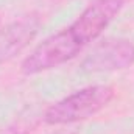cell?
I'll return each mask as SVG.
<instances>
[{"mask_svg": "<svg viewBox=\"0 0 134 134\" xmlns=\"http://www.w3.org/2000/svg\"><path fill=\"white\" fill-rule=\"evenodd\" d=\"M39 30V20L34 17H25L17 22L0 28V64L20 53Z\"/></svg>", "mask_w": 134, "mask_h": 134, "instance_id": "5", "label": "cell"}, {"mask_svg": "<svg viewBox=\"0 0 134 134\" xmlns=\"http://www.w3.org/2000/svg\"><path fill=\"white\" fill-rule=\"evenodd\" d=\"M56 134H73V133H66V131H61V133H56Z\"/></svg>", "mask_w": 134, "mask_h": 134, "instance_id": "6", "label": "cell"}, {"mask_svg": "<svg viewBox=\"0 0 134 134\" xmlns=\"http://www.w3.org/2000/svg\"><path fill=\"white\" fill-rule=\"evenodd\" d=\"M122 6L123 0H94L76 17V20L67 27V30L81 47H84L108 28L120 13Z\"/></svg>", "mask_w": 134, "mask_h": 134, "instance_id": "3", "label": "cell"}, {"mask_svg": "<svg viewBox=\"0 0 134 134\" xmlns=\"http://www.w3.org/2000/svg\"><path fill=\"white\" fill-rule=\"evenodd\" d=\"M134 64V44L128 39H108L100 42L83 61L89 72L120 70Z\"/></svg>", "mask_w": 134, "mask_h": 134, "instance_id": "4", "label": "cell"}, {"mask_svg": "<svg viewBox=\"0 0 134 134\" xmlns=\"http://www.w3.org/2000/svg\"><path fill=\"white\" fill-rule=\"evenodd\" d=\"M112 98L114 89L111 86H87L52 104L45 111L44 120L48 125L76 123L100 112L103 108L109 104Z\"/></svg>", "mask_w": 134, "mask_h": 134, "instance_id": "1", "label": "cell"}, {"mask_svg": "<svg viewBox=\"0 0 134 134\" xmlns=\"http://www.w3.org/2000/svg\"><path fill=\"white\" fill-rule=\"evenodd\" d=\"M81 50L83 47L72 37L69 30L64 28L59 33L52 34L50 37L42 41L24 59L22 72L25 75H34L59 67L61 64L73 59Z\"/></svg>", "mask_w": 134, "mask_h": 134, "instance_id": "2", "label": "cell"}]
</instances>
